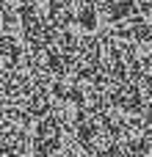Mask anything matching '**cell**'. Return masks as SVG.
<instances>
[{"mask_svg":"<svg viewBox=\"0 0 152 157\" xmlns=\"http://www.w3.org/2000/svg\"><path fill=\"white\" fill-rule=\"evenodd\" d=\"M94 22H97V17H94V8L86 3V6H83V11H80V25L91 30V28H94Z\"/></svg>","mask_w":152,"mask_h":157,"instance_id":"6da1fadb","label":"cell"}]
</instances>
